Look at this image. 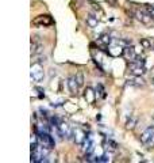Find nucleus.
<instances>
[{
    "mask_svg": "<svg viewBox=\"0 0 154 163\" xmlns=\"http://www.w3.org/2000/svg\"><path fill=\"white\" fill-rule=\"evenodd\" d=\"M34 25H42V26H50L53 25V19L50 18L49 15H41L37 19H34Z\"/></svg>",
    "mask_w": 154,
    "mask_h": 163,
    "instance_id": "obj_9",
    "label": "nucleus"
},
{
    "mask_svg": "<svg viewBox=\"0 0 154 163\" xmlns=\"http://www.w3.org/2000/svg\"><path fill=\"white\" fill-rule=\"evenodd\" d=\"M123 52H124V48L122 45H119L118 42H115V45H111L109 44V48L107 50V53L112 57H119V56H123Z\"/></svg>",
    "mask_w": 154,
    "mask_h": 163,
    "instance_id": "obj_5",
    "label": "nucleus"
},
{
    "mask_svg": "<svg viewBox=\"0 0 154 163\" xmlns=\"http://www.w3.org/2000/svg\"><path fill=\"white\" fill-rule=\"evenodd\" d=\"M100 44H105V45H109V44H112V38L108 36V34H103V36L100 37Z\"/></svg>",
    "mask_w": 154,
    "mask_h": 163,
    "instance_id": "obj_16",
    "label": "nucleus"
},
{
    "mask_svg": "<svg viewBox=\"0 0 154 163\" xmlns=\"http://www.w3.org/2000/svg\"><path fill=\"white\" fill-rule=\"evenodd\" d=\"M96 95H97V97H102V98H105V97H107V94H105V90H104V87H103L102 83H99L97 87H96Z\"/></svg>",
    "mask_w": 154,
    "mask_h": 163,
    "instance_id": "obj_15",
    "label": "nucleus"
},
{
    "mask_svg": "<svg viewBox=\"0 0 154 163\" xmlns=\"http://www.w3.org/2000/svg\"><path fill=\"white\" fill-rule=\"evenodd\" d=\"M154 136V125H150V127H147L143 132H142V135H141L139 140L142 144H149L150 140L153 139Z\"/></svg>",
    "mask_w": 154,
    "mask_h": 163,
    "instance_id": "obj_3",
    "label": "nucleus"
},
{
    "mask_svg": "<svg viewBox=\"0 0 154 163\" xmlns=\"http://www.w3.org/2000/svg\"><path fill=\"white\" fill-rule=\"evenodd\" d=\"M107 1H111L112 4H115V0H107Z\"/></svg>",
    "mask_w": 154,
    "mask_h": 163,
    "instance_id": "obj_22",
    "label": "nucleus"
},
{
    "mask_svg": "<svg viewBox=\"0 0 154 163\" xmlns=\"http://www.w3.org/2000/svg\"><path fill=\"white\" fill-rule=\"evenodd\" d=\"M99 162H109V158L107 155H103V156H99Z\"/></svg>",
    "mask_w": 154,
    "mask_h": 163,
    "instance_id": "obj_21",
    "label": "nucleus"
},
{
    "mask_svg": "<svg viewBox=\"0 0 154 163\" xmlns=\"http://www.w3.org/2000/svg\"><path fill=\"white\" fill-rule=\"evenodd\" d=\"M85 140H87V136L81 129H76L74 131V142L77 145H84Z\"/></svg>",
    "mask_w": 154,
    "mask_h": 163,
    "instance_id": "obj_10",
    "label": "nucleus"
},
{
    "mask_svg": "<svg viewBox=\"0 0 154 163\" xmlns=\"http://www.w3.org/2000/svg\"><path fill=\"white\" fill-rule=\"evenodd\" d=\"M153 46H154V45H153Z\"/></svg>",
    "mask_w": 154,
    "mask_h": 163,
    "instance_id": "obj_24",
    "label": "nucleus"
},
{
    "mask_svg": "<svg viewBox=\"0 0 154 163\" xmlns=\"http://www.w3.org/2000/svg\"><path fill=\"white\" fill-rule=\"evenodd\" d=\"M135 16H137V19L139 22H142L143 25H149L151 21H153V18H151V15L149 14V12H145V11H135Z\"/></svg>",
    "mask_w": 154,
    "mask_h": 163,
    "instance_id": "obj_6",
    "label": "nucleus"
},
{
    "mask_svg": "<svg viewBox=\"0 0 154 163\" xmlns=\"http://www.w3.org/2000/svg\"><path fill=\"white\" fill-rule=\"evenodd\" d=\"M141 46H143L145 49H147V48H150L151 46V42L147 38H142L141 39Z\"/></svg>",
    "mask_w": 154,
    "mask_h": 163,
    "instance_id": "obj_18",
    "label": "nucleus"
},
{
    "mask_svg": "<svg viewBox=\"0 0 154 163\" xmlns=\"http://www.w3.org/2000/svg\"><path fill=\"white\" fill-rule=\"evenodd\" d=\"M68 87H69V91L73 94V95H77V92H78V83H77L76 80V76H70V78H68V82H66Z\"/></svg>",
    "mask_w": 154,
    "mask_h": 163,
    "instance_id": "obj_8",
    "label": "nucleus"
},
{
    "mask_svg": "<svg viewBox=\"0 0 154 163\" xmlns=\"http://www.w3.org/2000/svg\"><path fill=\"white\" fill-rule=\"evenodd\" d=\"M123 56L126 57L127 60H130V61H134L135 59H137V56H138V52H137V49L135 48H133V46H126L124 48V52H123Z\"/></svg>",
    "mask_w": 154,
    "mask_h": 163,
    "instance_id": "obj_7",
    "label": "nucleus"
},
{
    "mask_svg": "<svg viewBox=\"0 0 154 163\" xmlns=\"http://www.w3.org/2000/svg\"><path fill=\"white\" fill-rule=\"evenodd\" d=\"M76 80H77V83H78V86H84V74L81 71H78L76 74Z\"/></svg>",
    "mask_w": 154,
    "mask_h": 163,
    "instance_id": "obj_17",
    "label": "nucleus"
},
{
    "mask_svg": "<svg viewBox=\"0 0 154 163\" xmlns=\"http://www.w3.org/2000/svg\"><path fill=\"white\" fill-rule=\"evenodd\" d=\"M85 21H87V25L92 29H95L97 26V16H95V15H88Z\"/></svg>",
    "mask_w": 154,
    "mask_h": 163,
    "instance_id": "obj_12",
    "label": "nucleus"
},
{
    "mask_svg": "<svg viewBox=\"0 0 154 163\" xmlns=\"http://www.w3.org/2000/svg\"><path fill=\"white\" fill-rule=\"evenodd\" d=\"M37 135H38L39 143H41L43 147H47V148H50V149L54 148L56 142H54L53 136H50L49 132H37Z\"/></svg>",
    "mask_w": 154,
    "mask_h": 163,
    "instance_id": "obj_1",
    "label": "nucleus"
},
{
    "mask_svg": "<svg viewBox=\"0 0 154 163\" xmlns=\"http://www.w3.org/2000/svg\"><path fill=\"white\" fill-rule=\"evenodd\" d=\"M45 76L43 74V68H42V64L39 63H35L31 65V79L35 82H41Z\"/></svg>",
    "mask_w": 154,
    "mask_h": 163,
    "instance_id": "obj_2",
    "label": "nucleus"
},
{
    "mask_svg": "<svg viewBox=\"0 0 154 163\" xmlns=\"http://www.w3.org/2000/svg\"><path fill=\"white\" fill-rule=\"evenodd\" d=\"M135 125H137V118H135V117L127 118V121H126V129L133 131L134 128H135Z\"/></svg>",
    "mask_w": 154,
    "mask_h": 163,
    "instance_id": "obj_14",
    "label": "nucleus"
},
{
    "mask_svg": "<svg viewBox=\"0 0 154 163\" xmlns=\"http://www.w3.org/2000/svg\"><path fill=\"white\" fill-rule=\"evenodd\" d=\"M105 145H111L109 148H112V149L118 148V143H115L114 140H107V142H105Z\"/></svg>",
    "mask_w": 154,
    "mask_h": 163,
    "instance_id": "obj_19",
    "label": "nucleus"
},
{
    "mask_svg": "<svg viewBox=\"0 0 154 163\" xmlns=\"http://www.w3.org/2000/svg\"><path fill=\"white\" fill-rule=\"evenodd\" d=\"M42 50V45L38 44L37 41H31V54H38Z\"/></svg>",
    "mask_w": 154,
    "mask_h": 163,
    "instance_id": "obj_13",
    "label": "nucleus"
},
{
    "mask_svg": "<svg viewBox=\"0 0 154 163\" xmlns=\"http://www.w3.org/2000/svg\"><path fill=\"white\" fill-rule=\"evenodd\" d=\"M129 69L130 72L134 75V76H142V75L146 72V69H145V67H142V65H139L138 63H135V61H130L129 64Z\"/></svg>",
    "mask_w": 154,
    "mask_h": 163,
    "instance_id": "obj_4",
    "label": "nucleus"
},
{
    "mask_svg": "<svg viewBox=\"0 0 154 163\" xmlns=\"http://www.w3.org/2000/svg\"><path fill=\"white\" fill-rule=\"evenodd\" d=\"M146 10H147V12H149V14L151 15V18L154 19V7H151V6H147Z\"/></svg>",
    "mask_w": 154,
    "mask_h": 163,
    "instance_id": "obj_20",
    "label": "nucleus"
},
{
    "mask_svg": "<svg viewBox=\"0 0 154 163\" xmlns=\"http://www.w3.org/2000/svg\"><path fill=\"white\" fill-rule=\"evenodd\" d=\"M85 99L88 101L89 103H93V101H95V95H96V92H93V90L91 89V87H87L85 89Z\"/></svg>",
    "mask_w": 154,
    "mask_h": 163,
    "instance_id": "obj_11",
    "label": "nucleus"
},
{
    "mask_svg": "<svg viewBox=\"0 0 154 163\" xmlns=\"http://www.w3.org/2000/svg\"><path fill=\"white\" fill-rule=\"evenodd\" d=\"M153 84H154V79H153Z\"/></svg>",
    "mask_w": 154,
    "mask_h": 163,
    "instance_id": "obj_23",
    "label": "nucleus"
}]
</instances>
